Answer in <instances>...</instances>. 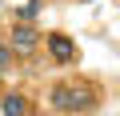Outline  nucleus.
<instances>
[{
    "label": "nucleus",
    "mask_w": 120,
    "mask_h": 116,
    "mask_svg": "<svg viewBox=\"0 0 120 116\" xmlns=\"http://www.w3.org/2000/svg\"><path fill=\"white\" fill-rule=\"evenodd\" d=\"M36 12H40V0H28V4L20 8V16H24V20H28V16H36Z\"/></svg>",
    "instance_id": "obj_6"
},
{
    "label": "nucleus",
    "mask_w": 120,
    "mask_h": 116,
    "mask_svg": "<svg viewBox=\"0 0 120 116\" xmlns=\"http://www.w3.org/2000/svg\"><path fill=\"white\" fill-rule=\"evenodd\" d=\"M0 112H4V116H28V112H32V104H28V96L8 92L4 100H0Z\"/></svg>",
    "instance_id": "obj_4"
},
{
    "label": "nucleus",
    "mask_w": 120,
    "mask_h": 116,
    "mask_svg": "<svg viewBox=\"0 0 120 116\" xmlns=\"http://www.w3.org/2000/svg\"><path fill=\"white\" fill-rule=\"evenodd\" d=\"M12 44H0V72H8V64H12Z\"/></svg>",
    "instance_id": "obj_5"
},
{
    "label": "nucleus",
    "mask_w": 120,
    "mask_h": 116,
    "mask_svg": "<svg viewBox=\"0 0 120 116\" xmlns=\"http://www.w3.org/2000/svg\"><path fill=\"white\" fill-rule=\"evenodd\" d=\"M52 104H56L60 112H80V108H92L96 96H92V92L84 96L80 88H68V84H56V88H52Z\"/></svg>",
    "instance_id": "obj_1"
},
{
    "label": "nucleus",
    "mask_w": 120,
    "mask_h": 116,
    "mask_svg": "<svg viewBox=\"0 0 120 116\" xmlns=\"http://www.w3.org/2000/svg\"><path fill=\"white\" fill-rule=\"evenodd\" d=\"M48 56H52L56 64H72V60H76V44H72L64 32H52V36H48Z\"/></svg>",
    "instance_id": "obj_3"
},
{
    "label": "nucleus",
    "mask_w": 120,
    "mask_h": 116,
    "mask_svg": "<svg viewBox=\"0 0 120 116\" xmlns=\"http://www.w3.org/2000/svg\"><path fill=\"white\" fill-rule=\"evenodd\" d=\"M8 44H12V52H16V56H32V52H36V44H40V36H36V28H32V24L16 20V24H12V32H8Z\"/></svg>",
    "instance_id": "obj_2"
}]
</instances>
